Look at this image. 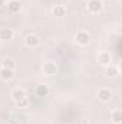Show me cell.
<instances>
[{
  "mask_svg": "<svg viewBox=\"0 0 122 124\" xmlns=\"http://www.w3.org/2000/svg\"><path fill=\"white\" fill-rule=\"evenodd\" d=\"M75 40H76V43H79V45H82V46H86V45H89V42H91V35L85 31H79L75 35Z\"/></svg>",
  "mask_w": 122,
  "mask_h": 124,
  "instance_id": "cell-1",
  "label": "cell"
},
{
  "mask_svg": "<svg viewBox=\"0 0 122 124\" xmlns=\"http://www.w3.org/2000/svg\"><path fill=\"white\" fill-rule=\"evenodd\" d=\"M42 71H43V74H46V75H53V74H56L58 66H56L55 62L47 61V62H45V63L42 65Z\"/></svg>",
  "mask_w": 122,
  "mask_h": 124,
  "instance_id": "cell-2",
  "label": "cell"
},
{
  "mask_svg": "<svg viewBox=\"0 0 122 124\" xmlns=\"http://www.w3.org/2000/svg\"><path fill=\"white\" fill-rule=\"evenodd\" d=\"M102 0H88V10L91 13H99L102 10Z\"/></svg>",
  "mask_w": 122,
  "mask_h": 124,
  "instance_id": "cell-3",
  "label": "cell"
},
{
  "mask_svg": "<svg viewBox=\"0 0 122 124\" xmlns=\"http://www.w3.org/2000/svg\"><path fill=\"white\" fill-rule=\"evenodd\" d=\"M14 32L12 28H0V40H10L13 39Z\"/></svg>",
  "mask_w": 122,
  "mask_h": 124,
  "instance_id": "cell-4",
  "label": "cell"
},
{
  "mask_svg": "<svg viewBox=\"0 0 122 124\" xmlns=\"http://www.w3.org/2000/svg\"><path fill=\"white\" fill-rule=\"evenodd\" d=\"M98 97H99V100H101V101L108 102V101L112 98V91H111L109 88H101V90H99V93H98Z\"/></svg>",
  "mask_w": 122,
  "mask_h": 124,
  "instance_id": "cell-5",
  "label": "cell"
},
{
  "mask_svg": "<svg viewBox=\"0 0 122 124\" xmlns=\"http://www.w3.org/2000/svg\"><path fill=\"white\" fill-rule=\"evenodd\" d=\"M0 77H1V79H4V81H10V79L14 77V69H9V68L1 66V69H0Z\"/></svg>",
  "mask_w": 122,
  "mask_h": 124,
  "instance_id": "cell-6",
  "label": "cell"
},
{
  "mask_svg": "<svg viewBox=\"0 0 122 124\" xmlns=\"http://www.w3.org/2000/svg\"><path fill=\"white\" fill-rule=\"evenodd\" d=\"M98 61L101 65H111V62H112V58H111V54L109 52H101L99 54V56H98Z\"/></svg>",
  "mask_w": 122,
  "mask_h": 124,
  "instance_id": "cell-7",
  "label": "cell"
},
{
  "mask_svg": "<svg viewBox=\"0 0 122 124\" xmlns=\"http://www.w3.org/2000/svg\"><path fill=\"white\" fill-rule=\"evenodd\" d=\"M12 98H13L14 102H17V101L26 98V93H25V90H22V88H14V90L12 91Z\"/></svg>",
  "mask_w": 122,
  "mask_h": 124,
  "instance_id": "cell-8",
  "label": "cell"
},
{
  "mask_svg": "<svg viewBox=\"0 0 122 124\" xmlns=\"http://www.w3.org/2000/svg\"><path fill=\"white\" fill-rule=\"evenodd\" d=\"M25 43H26V46H29V48H36V46L39 45V38H37L36 35H29V36H26Z\"/></svg>",
  "mask_w": 122,
  "mask_h": 124,
  "instance_id": "cell-9",
  "label": "cell"
},
{
  "mask_svg": "<svg viewBox=\"0 0 122 124\" xmlns=\"http://www.w3.org/2000/svg\"><path fill=\"white\" fill-rule=\"evenodd\" d=\"M7 9L12 12V13H17L20 9H22V3L19 0H10L7 3Z\"/></svg>",
  "mask_w": 122,
  "mask_h": 124,
  "instance_id": "cell-10",
  "label": "cell"
},
{
  "mask_svg": "<svg viewBox=\"0 0 122 124\" xmlns=\"http://www.w3.org/2000/svg\"><path fill=\"white\" fill-rule=\"evenodd\" d=\"M119 74V69H118V66H115V65H108V68H106V77H109V78H114V77H116Z\"/></svg>",
  "mask_w": 122,
  "mask_h": 124,
  "instance_id": "cell-11",
  "label": "cell"
},
{
  "mask_svg": "<svg viewBox=\"0 0 122 124\" xmlns=\"http://www.w3.org/2000/svg\"><path fill=\"white\" fill-rule=\"evenodd\" d=\"M111 120H112L115 124H121L122 123V111L121 110H115V111H112V114H111Z\"/></svg>",
  "mask_w": 122,
  "mask_h": 124,
  "instance_id": "cell-12",
  "label": "cell"
},
{
  "mask_svg": "<svg viewBox=\"0 0 122 124\" xmlns=\"http://www.w3.org/2000/svg\"><path fill=\"white\" fill-rule=\"evenodd\" d=\"M53 16H58V17H61V16H65V12H66V9H65V6H62V4H56V6H53Z\"/></svg>",
  "mask_w": 122,
  "mask_h": 124,
  "instance_id": "cell-13",
  "label": "cell"
},
{
  "mask_svg": "<svg viewBox=\"0 0 122 124\" xmlns=\"http://www.w3.org/2000/svg\"><path fill=\"white\" fill-rule=\"evenodd\" d=\"M47 94H49V88L46 85L42 84V85H37L36 87V95L37 97H46Z\"/></svg>",
  "mask_w": 122,
  "mask_h": 124,
  "instance_id": "cell-14",
  "label": "cell"
},
{
  "mask_svg": "<svg viewBox=\"0 0 122 124\" xmlns=\"http://www.w3.org/2000/svg\"><path fill=\"white\" fill-rule=\"evenodd\" d=\"M3 66L4 68H9V69H14V66H16V63L13 59H10V58H6L4 61H3Z\"/></svg>",
  "mask_w": 122,
  "mask_h": 124,
  "instance_id": "cell-15",
  "label": "cell"
},
{
  "mask_svg": "<svg viewBox=\"0 0 122 124\" xmlns=\"http://www.w3.org/2000/svg\"><path fill=\"white\" fill-rule=\"evenodd\" d=\"M16 104H17L19 107H26V105H27V98H23V100H20V101H17Z\"/></svg>",
  "mask_w": 122,
  "mask_h": 124,
  "instance_id": "cell-16",
  "label": "cell"
},
{
  "mask_svg": "<svg viewBox=\"0 0 122 124\" xmlns=\"http://www.w3.org/2000/svg\"><path fill=\"white\" fill-rule=\"evenodd\" d=\"M3 4H4V0H0V7H1Z\"/></svg>",
  "mask_w": 122,
  "mask_h": 124,
  "instance_id": "cell-17",
  "label": "cell"
}]
</instances>
